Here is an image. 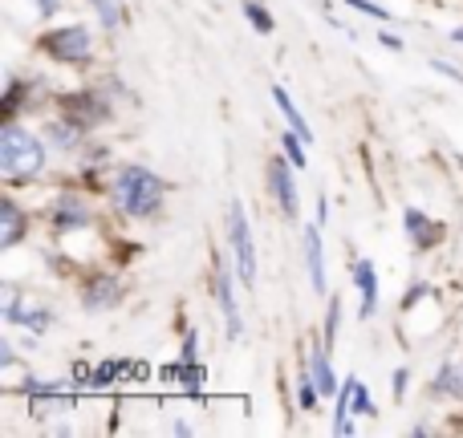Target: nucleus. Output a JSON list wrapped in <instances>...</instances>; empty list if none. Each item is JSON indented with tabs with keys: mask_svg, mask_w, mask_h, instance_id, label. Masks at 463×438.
<instances>
[{
	"mask_svg": "<svg viewBox=\"0 0 463 438\" xmlns=\"http://www.w3.org/2000/svg\"><path fill=\"white\" fill-rule=\"evenodd\" d=\"M114 203L130 219H151L163 208V179L146 167H122L114 179Z\"/></svg>",
	"mask_w": 463,
	"mask_h": 438,
	"instance_id": "f257e3e1",
	"label": "nucleus"
},
{
	"mask_svg": "<svg viewBox=\"0 0 463 438\" xmlns=\"http://www.w3.org/2000/svg\"><path fill=\"white\" fill-rule=\"evenodd\" d=\"M45 167V143L37 135H29L24 126L8 122L5 135H0V175L8 183H24L33 179L37 171Z\"/></svg>",
	"mask_w": 463,
	"mask_h": 438,
	"instance_id": "f03ea898",
	"label": "nucleus"
},
{
	"mask_svg": "<svg viewBox=\"0 0 463 438\" xmlns=\"http://www.w3.org/2000/svg\"><path fill=\"white\" fill-rule=\"evenodd\" d=\"M228 244H232V260H236V272L248 288L256 284V244H252V228H248L244 203H232L228 211Z\"/></svg>",
	"mask_w": 463,
	"mask_h": 438,
	"instance_id": "7ed1b4c3",
	"label": "nucleus"
},
{
	"mask_svg": "<svg viewBox=\"0 0 463 438\" xmlns=\"http://www.w3.org/2000/svg\"><path fill=\"white\" fill-rule=\"evenodd\" d=\"M41 53L53 57V61H70V65L90 61V29L86 24H61V29L41 37Z\"/></svg>",
	"mask_w": 463,
	"mask_h": 438,
	"instance_id": "20e7f679",
	"label": "nucleus"
},
{
	"mask_svg": "<svg viewBox=\"0 0 463 438\" xmlns=\"http://www.w3.org/2000/svg\"><path fill=\"white\" fill-rule=\"evenodd\" d=\"M269 183H272V195H277L280 211H285V219H297V187H293V175H288L285 159L269 163Z\"/></svg>",
	"mask_w": 463,
	"mask_h": 438,
	"instance_id": "39448f33",
	"label": "nucleus"
},
{
	"mask_svg": "<svg viewBox=\"0 0 463 438\" xmlns=\"http://www.w3.org/2000/svg\"><path fill=\"white\" fill-rule=\"evenodd\" d=\"M5 321H8V325H24V329H33V333L49 329V312H45V309H37V304H29L24 296H8V301H5Z\"/></svg>",
	"mask_w": 463,
	"mask_h": 438,
	"instance_id": "423d86ee",
	"label": "nucleus"
},
{
	"mask_svg": "<svg viewBox=\"0 0 463 438\" xmlns=\"http://www.w3.org/2000/svg\"><path fill=\"white\" fill-rule=\"evenodd\" d=\"M309 374H313V386H317L321 398H334V394H337V377H334V366H329V345H313Z\"/></svg>",
	"mask_w": 463,
	"mask_h": 438,
	"instance_id": "0eeeda50",
	"label": "nucleus"
},
{
	"mask_svg": "<svg viewBox=\"0 0 463 438\" xmlns=\"http://www.w3.org/2000/svg\"><path fill=\"white\" fill-rule=\"evenodd\" d=\"M24 228H29V219H24V211L16 208L13 200H5L0 203V247H16L21 244V236H24Z\"/></svg>",
	"mask_w": 463,
	"mask_h": 438,
	"instance_id": "6e6552de",
	"label": "nucleus"
},
{
	"mask_svg": "<svg viewBox=\"0 0 463 438\" xmlns=\"http://www.w3.org/2000/svg\"><path fill=\"white\" fill-rule=\"evenodd\" d=\"M305 264H309L313 293H326V247H321L317 228H309V231H305Z\"/></svg>",
	"mask_w": 463,
	"mask_h": 438,
	"instance_id": "1a4fd4ad",
	"label": "nucleus"
},
{
	"mask_svg": "<svg viewBox=\"0 0 463 438\" xmlns=\"http://www.w3.org/2000/svg\"><path fill=\"white\" fill-rule=\"evenodd\" d=\"M354 284H358V293H362V317H370L374 304H378V272H374V264L370 260L354 264Z\"/></svg>",
	"mask_w": 463,
	"mask_h": 438,
	"instance_id": "9d476101",
	"label": "nucleus"
},
{
	"mask_svg": "<svg viewBox=\"0 0 463 438\" xmlns=\"http://www.w3.org/2000/svg\"><path fill=\"white\" fill-rule=\"evenodd\" d=\"M53 223L57 228H86L90 223V208L86 203L78 200V195H61V200H57V208H53Z\"/></svg>",
	"mask_w": 463,
	"mask_h": 438,
	"instance_id": "9b49d317",
	"label": "nucleus"
},
{
	"mask_svg": "<svg viewBox=\"0 0 463 438\" xmlns=\"http://www.w3.org/2000/svg\"><path fill=\"white\" fill-rule=\"evenodd\" d=\"M407 231H411V239H415V247H435L443 239V228H435V223L415 208H407Z\"/></svg>",
	"mask_w": 463,
	"mask_h": 438,
	"instance_id": "f8f14e48",
	"label": "nucleus"
},
{
	"mask_svg": "<svg viewBox=\"0 0 463 438\" xmlns=\"http://www.w3.org/2000/svg\"><path fill=\"white\" fill-rule=\"evenodd\" d=\"M118 296H122V288H118V280H94V284L86 288V296H81V304H86L90 312L94 309H110V304H118Z\"/></svg>",
	"mask_w": 463,
	"mask_h": 438,
	"instance_id": "ddd939ff",
	"label": "nucleus"
},
{
	"mask_svg": "<svg viewBox=\"0 0 463 438\" xmlns=\"http://www.w3.org/2000/svg\"><path fill=\"white\" fill-rule=\"evenodd\" d=\"M216 293H220V309H224L228 337H240V309H236V296H232V276H228V268L220 272V280H216Z\"/></svg>",
	"mask_w": 463,
	"mask_h": 438,
	"instance_id": "4468645a",
	"label": "nucleus"
},
{
	"mask_svg": "<svg viewBox=\"0 0 463 438\" xmlns=\"http://www.w3.org/2000/svg\"><path fill=\"white\" fill-rule=\"evenodd\" d=\"M272 98H277V106H280V114H285V118H288V126H293L297 130V135H301L305 138V143H309V126H305V118H301V110H297V106L293 102H288V94H285V89H280V86H272Z\"/></svg>",
	"mask_w": 463,
	"mask_h": 438,
	"instance_id": "2eb2a0df",
	"label": "nucleus"
},
{
	"mask_svg": "<svg viewBox=\"0 0 463 438\" xmlns=\"http://www.w3.org/2000/svg\"><path fill=\"white\" fill-rule=\"evenodd\" d=\"M435 390H443V394H456V398L463 402V366H448L439 374V386Z\"/></svg>",
	"mask_w": 463,
	"mask_h": 438,
	"instance_id": "dca6fc26",
	"label": "nucleus"
},
{
	"mask_svg": "<svg viewBox=\"0 0 463 438\" xmlns=\"http://www.w3.org/2000/svg\"><path fill=\"white\" fill-rule=\"evenodd\" d=\"M244 16L252 21L256 33H272V29H277V24H272V13H269V8H260L256 0H248V5H244Z\"/></svg>",
	"mask_w": 463,
	"mask_h": 438,
	"instance_id": "f3484780",
	"label": "nucleus"
},
{
	"mask_svg": "<svg viewBox=\"0 0 463 438\" xmlns=\"http://www.w3.org/2000/svg\"><path fill=\"white\" fill-rule=\"evenodd\" d=\"M98 13V21L106 24V29H118V8H114V0H90Z\"/></svg>",
	"mask_w": 463,
	"mask_h": 438,
	"instance_id": "a211bd4d",
	"label": "nucleus"
},
{
	"mask_svg": "<svg viewBox=\"0 0 463 438\" xmlns=\"http://www.w3.org/2000/svg\"><path fill=\"white\" fill-rule=\"evenodd\" d=\"M301 143L305 138L297 135V130H288L285 135V151H288V159H293V167H305V154H301Z\"/></svg>",
	"mask_w": 463,
	"mask_h": 438,
	"instance_id": "6ab92c4d",
	"label": "nucleus"
},
{
	"mask_svg": "<svg viewBox=\"0 0 463 438\" xmlns=\"http://www.w3.org/2000/svg\"><path fill=\"white\" fill-rule=\"evenodd\" d=\"M337 312H342V304L329 301V321H326V345H334V333H337Z\"/></svg>",
	"mask_w": 463,
	"mask_h": 438,
	"instance_id": "aec40b11",
	"label": "nucleus"
},
{
	"mask_svg": "<svg viewBox=\"0 0 463 438\" xmlns=\"http://www.w3.org/2000/svg\"><path fill=\"white\" fill-rule=\"evenodd\" d=\"M345 5H350V8H358V13H370V16H378V21H383V16H386V8L370 5V0H345Z\"/></svg>",
	"mask_w": 463,
	"mask_h": 438,
	"instance_id": "412c9836",
	"label": "nucleus"
},
{
	"mask_svg": "<svg viewBox=\"0 0 463 438\" xmlns=\"http://www.w3.org/2000/svg\"><path fill=\"white\" fill-rule=\"evenodd\" d=\"M431 65H435V70H439V73H448L451 81H459V86H463V73L456 70V65H448V61H431Z\"/></svg>",
	"mask_w": 463,
	"mask_h": 438,
	"instance_id": "4be33fe9",
	"label": "nucleus"
},
{
	"mask_svg": "<svg viewBox=\"0 0 463 438\" xmlns=\"http://www.w3.org/2000/svg\"><path fill=\"white\" fill-rule=\"evenodd\" d=\"M33 5H37V13H41V16H53L61 0H33Z\"/></svg>",
	"mask_w": 463,
	"mask_h": 438,
	"instance_id": "5701e85b",
	"label": "nucleus"
},
{
	"mask_svg": "<svg viewBox=\"0 0 463 438\" xmlns=\"http://www.w3.org/2000/svg\"><path fill=\"white\" fill-rule=\"evenodd\" d=\"M402 394H407V369L394 374V398H402Z\"/></svg>",
	"mask_w": 463,
	"mask_h": 438,
	"instance_id": "b1692460",
	"label": "nucleus"
},
{
	"mask_svg": "<svg viewBox=\"0 0 463 438\" xmlns=\"http://www.w3.org/2000/svg\"><path fill=\"white\" fill-rule=\"evenodd\" d=\"M13 361H16L13 345H8V341H0V366H13Z\"/></svg>",
	"mask_w": 463,
	"mask_h": 438,
	"instance_id": "393cba45",
	"label": "nucleus"
},
{
	"mask_svg": "<svg viewBox=\"0 0 463 438\" xmlns=\"http://www.w3.org/2000/svg\"><path fill=\"white\" fill-rule=\"evenodd\" d=\"M317 219H321V223L329 219V200H326V195H321V200H317Z\"/></svg>",
	"mask_w": 463,
	"mask_h": 438,
	"instance_id": "a878e982",
	"label": "nucleus"
},
{
	"mask_svg": "<svg viewBox=\"0 0 463 438\" xmlns=\"http://www.w3.org/2000/svg\"><path fill=\"white\" fill-rule=\"evenodd\" d=\"M378 41H383L386 49H402V41H399V37H391V33H383V37H378Z\"/></svg>",
	"mask_w": 463,
	"mask_h": 438,
	"instance_id": "bb28decb",
	"label": "nucleus"
}]
</instances>
